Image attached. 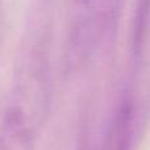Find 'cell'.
<instances>
[{
	"label": "cell",
	"instance_id": "2",
	"mask_svg": "<svg viewBox=\"0 0 150 150\" xmlns=\"http://www.w3.org/2000/svg\"><path fill=\"white\" fill-rule=\"evenodd\" d=\"M30 129L18 120L17 115H11L0 134V150H30Z\"/></svg>",
	"mask_w": 150,
	"mask_h": 150
},
{
	"label": "cell",
	"instance_id": "1",
	"mask_svg": "<svg viewBox=\"0 0 150 150\" xmlns=\"http://www.w3.org/2000/svg\"><path fill=\"white\" fill-rule=\"evenodd\" d=\"M122 0H73L71 40L80 50L91 47L113 25Z\"/></svg>",
	"mask_w": 150,
	"mask_h": 150
}]
</instances>
